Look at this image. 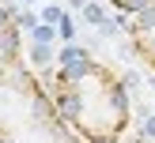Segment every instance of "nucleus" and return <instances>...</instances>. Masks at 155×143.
<instances>
[{
  "label": "nucleus",
  "instance_id": "obj_1",
  "mask_svg": "<svg viewBox=\"0 0 155 143\" xmlns=\"http://www.w3.org/2000/svg\"><path fill=\"white\" fill-rule=\"evenodd\" d=\"M38 79L49 90L61 120L83 143H121L129 135L133 120L129 90L110 64L72 45L57 57V68H49Z\"/></svg>",
  "mask_w": 155,
  "mask_h": 143
},
{
  "label": "nucleus",
  "instance_id": "obj_2",
  "mask_svg": "<svg viewBox=\"0 0 155 143\" xmlns=\"http://www.w3.org/2000/svg\"><path fill=\"white\" fill-rule=\"evenodd\" d=\"M0 143H83L23 53L19 11L0 4Z\"/></svg>",
  "mask_w": 155,
  "mask_h": 143
},
{
  "label": "nucleus",
  "instance_id": "obj_3",
  "mask_svg": "<svg viewBox=\"0 0 155 143\" xmlns=\"http://www.w3.org/2000/svg\"><path fill=\"white\" fill-rule=\"evenodd\" d=\"M125 34H129L133 53L144 60V68L155 72V8H148V11H140V15H129Z\"/></svg>",
  "mask_w": 155,
  "mask_h": 143
},
{
  "label": "nucleus",
  "instance_id": "obj_4",
  "mask_svg": "<svg viewBox=\"0 0 155 143\" xmlns=\"http://www.w3.org/2000/svg\"><path fill=\"white\" fill-rule=\"evenodd\" d=\"M117 11H125V15H140V11H148V8H155V0H110Z\"/></svg>",
  "mask_w": 155,
  "mask_h": 143
},
{
  "label": "nucleus",
  "instance_id": "obj_5",
  "mask_svg": "<svg viewBox=\"0 0 155 143\" xmlns=\"http://www.w3.org/2000/svg\"><path fill=\"white\" fill-rule=\"evenodd\" d=\"M49 38H53V30H49V26H34V42H38V45H45Z\"/></svg>",
  "mask_w": 155,
  "mask_h": 143
},
{
  "label": "nucleus",
  "instance_id": "obj_6",
  "mask_svg": "<svg viewBox=\"0 0 155 143\" xmlns=\"http://www.w3.org/2000/svg\"><path fill=\"white\" fill-rule=\"evenodd\" d=\"M121 143H151V139H148V135H144V132H136V135H125V139H121Z\"/></svg>",
  "mask_w": 155,
  "mask_h": 143
},
{
  "label": "nucleus",
  "instance_id": "obj_7",
  "mask_svg": "<svg viewBox=\"0 0 155 143\" xmlns=\"http://www.w3.org/2000/svg\"><path fill=\"white\" fill-rule=\"evenodd\" d=\"M61 38H76V34H72V23H68V19H61Z\"/></svg>",
  "mask_w": 155,
  "mask_h": 143
},
{
  "label": "nucleus",
  "instance_id": "obj_8",
  "mask_svg": "<svg viewBox=\"0 0 155 143\" xmlns=\"http://www.w3.org/2000/svg\"><path fill=\"white\" fill-rule=\"evenodd\" d=\"M144 135H148V139H155V117L148 120V124H144Z\"/></svg>",
  "mask_w": 155,
  "mask_h": 143
}]
</instances>
